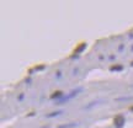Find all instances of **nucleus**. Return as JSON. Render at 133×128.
I'll return each mask as SVG.
<instances>
[{
    "label": "nucleus",
    "instance_id": "7ed1b4c3",
    "mask_svg": "<svg viewBox=\"0 0 133 128\" xmlns=\"http://www.w3.org/2000/svg\"><path fill=\"white\" fill-rule=\"evenodd\" d=\"M85 48H86V45H85V43H81V45H79V47L75 49V53H81Z\"/></svg>",
    "mask_w": 133,
    "mask_h": 128
},
{
    "label": "nucleus",
    "instance_id": "f03ea898",
    "mask_svg": "<svg viewBox=\"0 0 133 128\" xmlns=\"http://www.w3.org/2000/svg\"><path fill=\"white\" fill-rule=\"evenodd\" d=\"M115 126H116L117 128H122L123 127V124H124V117L123 116H117L115 117Z\"/></svg>",
    "mask_w": 133,
    "mask_h": 128
},
{
    "label": "nucleus",
    "instance_id": "6e6552de",
    "mask_svg": "<svg viewBox=\"0 0 133 128\" xmlns=\"http://www.w3.org/2000/svg\"><path fill=\"white\" fill-rule=\"evenodd\" d=\"M43 69H44V67H43V65H39V67L35 68V70H43Z\"/></svg>",
    "mask_w": 133,
    "mask_h": 128
},
{
    "label": "nucleus",
    "instance_id": "423d86ee",
    "mask_svg": "<svg viewBox=\"0 0 133 128\" xmlns=\"http://www.w3.org/2000/svg\"><path fill=\"white\" fill-rule=\"evenodd\" d=\"M62 95H63V92H62V91H57V92H54V94L52 95V99H58V97H62Z\"/></svg>",
    "mask_w": 133,
    "mask_h": 128
},
{
    "label": "nucleus",
    "instance_id": "1a4fd4ad",
    "mask_svg": "<svg viewBox=\"0 0 133 128\" xmlns=\"http://www.w3.org/2000/svg\"><path fill=\"white\" fill-rule=\"evenodd\" d=\"M131 110H132V111H133V107H132V108H131Z\"/></svg>",
    "mask_w": 133,
    "mask_h": 128
},
{
    "label": "nucleus",
    "instance_id": "20e7f679",
    "mask_svg": "<svg viewBox=\"0 0 133 128\" xmlns=\"http://www.w3.org/2000/svg\"><path fill=\"white\" fill-rule=\"evenodd\" d=\"M122 69H123V67L122 65H115V67H111V72H121Z\"/></svg>",
    "mask_w": 133,
    "mask_h": 128
},
{
    "label": "nucleus",
    "instance_id": "0eeeda50",
    "mask_svg": "<svg viewBox=\"0 0 133 128\" xmlns=\"http://www.w3.org/2000/svg\"><path fill=\"white\" fill-rule=\"evenodd\" d=\"M63 111H57V112H53V113H51V115H47V117H55L58 116V115H61Z\"/></svg>",
    "mask_w": 133,
    "mask_h": 128
},
{
    "label": "nucleus",
    "instance_id": "39448f33",
    "mask_svg": "<svg viewBox=\"0 0 133 128\" xmlns=\"http://www.w3.org/2000/svg\"><path fill=\"white\" fill-rule=\"evenodd\" d=\"M78 126V123H69V124H64V126H59L58 128H73Z\"/></svg>",
    "mask_w": 133,
    "mask_h": 128
},
{
    "label": "nucleus",
    "instance_id": "9d476101",
    "mask_svg": "<svg viewBox=\"0 0 133 128\" xmlns=\"http://www.w3.org/2000/svg\"><path fill=\"white\" fill-rule=\"evenodd\" d=\"M132 65H133V62H132Z\"/></svg>",
    "mask_w": 133,
    "mask_h": 128
},
{
    "label": "nucleus",
    "instance_id": "f257e3e1",
    "mask_svg": "<svg viewBox=\"0 0 133 128\" xmlns=\"http://www.w3.org/2000/svg\"><path fill=\"white\" fill-rule=\"evenodd\" d=\"M83 91V89L81 88H78V89H75V90H73L70 94H68L66 96H64V97H62L61 100L58 101V105H62V104H64V102H66V101H69L70 99H73V97H75L79 92H81Z\"/></svg>",
    "mask_w": 133,
    "mask_h": 128
}]
</instances>
